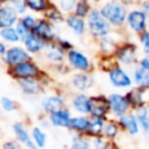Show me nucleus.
I'll list each match as a JSON object with an SVG mask.
<instances>
[{
	"label": "nucleus",
	"mask_w": 149,
	"mask_h": 149,
	"mask_svg": "<svg viewBox=\"0 0 149 149\" xmlns=\"http://www.w3.org/2000/svg\"><path fill=\"white\" fill-rule=\"evenodd\" d=\"M100 13L109 23L115 24V26H121L126 20L125 7L121 3L115 2V1H111L104 5Z\"/></svg>",
	"instance_id": "obj_1"
},
{
	"label": "nucleus",
	"mask_w": 149,
	"mask_h": 149,
	"mask_svg": "<svg viewBox=\"0 0 149 149\" xmlns=\"http://www.w3.org/2000/svg\"><path fill=\"white\" fill-rule=\"evenodd\" d=\"M88 28L92 35L104 37L109 31V22L98 10H92L88 16Z\"/></svg>",
	"instance_id": "obj_2"
},
{
	"label": "nucleus",
	"mask_w": 149,
	"mask_h": 149,
	"mask_svg": "<svg viewBox=\"0 0 149 149\" xmlns=\"http://www.w3.org/2000/svg\"><path fill=\"white\" fill-rule=\"evenodd\" d=\"M111 113L114 115L115 119H119L120 116L129 113L130 109V102L126 95L119 94V93H112L108 95Z\"/></svg>",
	"instance_id": "obj_3"
},
{
	"label": "nucleus",
	"mask_w": 149,
	"mask_h": 149,
	"mask_svg": "<svg viewBox=\"0 0 149 149\" xmlns=\"http://www.w3.org/2000/svg\"><path fill=\"white\" fill-rule=\"evenodd\" d=\"M15 140L23 147H26L27 149H38L31 137V133L27 129V127L22 123V122H14L12 126Z\"/></svg>",
	"instance_id": "obj_4"
},
{
	"label": "nucleus",
	"mask_w": 149,
	"mask_h": 149,
	"mask_svg": "<svg viewBox=\"0 0 149 149\" xmlns=\"http://www.w3.org/2000/svg\"><path fill=\"white\" fill-rule=\"evenodd\" d=\"M109 112H111V107H109L108 98L102 95L91 97V113H90L91 116L107 120V115Z\"/></svg>",
	"instance_id": "obj_5"
},
{
	"label": "nucleus",
	"mask_w": 149,
	"mask_h": 149,
	"mask_svg": "<svg viewBox=\"0 0 149 149\" xmlns=\"http://www.w3.org/2000/svg\"><path fill=\"white\" fill-rule=\"evenodd\" d=\"M72 118L73 116L71 115V112L64 107V108L58 109L54 113H50L48 116V120H49L50 125L56 127V128L70 129V123H71Z\"/></svg>",
	"instance_id": "obj_6"
},
{
	"label": "nucleus",
	"mask_w": 149,
	"mask_h": 149,
	"mask_svg": "<svg viewBox=\"0 0 149 149\" xmlns=\"http://www.w3.org/2000/svg\"><path fill=\"white\" fill-rule=\"evenodd\" d=\"M121 129L125 130L126 133H128L130 136H136L139 135L141 128H140V125H139V121H137V118L134 113H127L122 116H120L119 119H115Z\"/></svg>",
	"instance_id": "obj_7"
},
{
	"label": "nucleus",
	"mask_w": 149,
	"mask_h": 149,
	"mask_svg": "<svg viewBox=\"0 0 149 149\" xmlns=\"http://www.w3.org/2000/svg\"><path fill=\"white\" fill-rule=\"evenodd\" d=\"M64 104H65V100L62 95L59 94H52V95H45L42 101H41V106H42V109L47 113H54L58 109H62L64 108Z\"/></svg>",
	"instance_id": "obj_8"
},
{
	"label": "nucleus",
	"mask_w": 149,
	"mask_h": 149,
	"mask_svg": "<svg viewBox=\"0 0 149 149\" xmlns=\"http://www.w3.org/2000/svg\"><path fill=\"white\" fill-rule=\"evenodd\" d=\"M5 57V61L9 64V65H19L21 63H24V62H28L29 59V55L27 51H24L22 48H19V47H15V48H10L6 51V54L3 55Z\"/></svg>",
	"instance_id": "obj_9"
},
{
	"label": "nucleus",
	"mask_w": 149,
	"mask_h": 149,
	"mask_svg": "<svg viewBox=\"0 0 149 149\" xmlns=\"http://www.w3.org/2000/svg\"><path fill=\"white\" fill-rule=\"evenodd\" d=\"M14 76L19 79H27V78H36L38 74V68L30 62H24L19 65H15L13 69Z\"/></svg>",
	"instance_id": "obj_10"
},
{
	"label": "nucleus",
	"mask_w": 149,
	"mask_h": 149,
	"mask_svg": "<svg viewBox=\"0 0 149 149\" xmlns=\"http://www.w3.org/2000/svg\"><path fill=\"white\" fill-rule=\"evenodd\" d=\"M109 81L113 86L119 88H126L132 85L130 77L120 68H114L109 71Z\"/></svg>",
	"instance_id": "obj_11"
},
{
	"label": "nucleus",
	"mask_w": 149,
	"mask_h": 149,
	"mask_svg": "<svg viewBox=\"0 0 149 149\" xmlns=\"http://www.w3.org/2000/svg\"><path fill=\"white\" fill-rule=\"evenodd\" d=\"M71 105L79 115H90L91 113V97H87L84 93L76 94L72 98Z\"/></svg>",
	"instance_id": "obj_12"
},
{
	"label": "nucleus",
	"mask_w": 149,
	"mask_h": 149,
	"mask_svg": "<svg viewBox=\"0 0 149 149\" xmlns=\"http://www.w3.org/2000/svg\"><path fill=\"white\" fill-rule=\"evenodd\" d=\"M127 21L129 27L136 33H142L146 28V14L142 10H132L127 16Z\"/></svg>",
	"instance_id": "obj_13"
},
{
	"label": "nucleus",
	"mask_w": 149,
	"mask_h": 149,
	"mask_svg": "<svg viewBox=\"0 0 149 149\" xmlns=\"http://www.w3.org/2000/svg\"><path fill=\"white\" fill-rule=\"evenodd\" d=\"M91 118L87 115H77L73 116L70 123V130L73 132V134H83L86 135L87 130L90 128Z\"/></svg>",
	"instance_id": "obj_14"
},
{
	"label": "nucleus",
	"mask_w": 149,
	"mask_h": 149,
	"mask_svg": "<svg viewBox=\"0 0 149 149\" xmlns=\"http://www.w3.org/2000/svg\"><path fill=\"white\" fill-rule=\"evenodd\" d=\"M19 85L22 92L27 95H36L42 91V85L36 78L19 79Z\"/></svg>",
	"instance_id": "obj_15"
},
{
	"label": "nucleus",
	"mask_w": 149,
	"mask_h": 149,
	"mask_svg": "<svg viewBox=\"0 0 149 149\" xmlns=\"http://www.w3.org/2000/svg\"><path fill=\"white\" fill-rule=\"evenodd\" d=\"M68 58H69V62L71 63V65L78 70L86 71L90 68V62L86 58V56H84L81 52H79L77 50H70L68 54Z\"/></svg>",
	"instance_id": "obj_16"
},
{
	"label": "nucleus",
	"mask_w": 149,
	"mask_h": 149,
	"mask_svg": "<svg viewBox=\"0 0 149 149\" xmlns=\"http://www.w3.org/2000/svg\"><path fill=\"white\" fill-rule=\"evenodd\" d=\"M106 121H107L106 119L91 116V123H90V128L87 130L86 136L90 137L91 140L104 136V129H105Z\"/></svg>",
	"instance_id": "obj_17"
},
{
	"label": "nucleus",
	"mask_w": 149,
	"mask_h": 149,
	"mask_svg": "<svg viewBox=\"0 0 149 149\" xmlns=\"http://www.w3.org/2000/svg\"><path fill=\"white\" fill-rule=\"evenodd\" d=\"M33 33L38 36L40 38H42L44 42L45 41H52L55 38V34H54V29L51 27V24L49 22H47L45 20H41L37 22L36 28L33 30Z\"/></svg>",
	"instance_id": "obj_18"
},
{
	"label": "nucleus",
	"mask_w": 149,
	"mask_h": 149,
	"mask_svg": "<svg viewBox=\"0 0 149 149\" xmlns=\"http://www.w3.org/2000/svg\"><path fill=\"white\" fill-rule=\"evenodd\" d=\"M134 114L137 118L141 132L144 134V136H147L149 139V109H148V107L143 106V107L135 108Z\"/></svg>",
	"instance_id": "obj_19"
},
{
	"label": "nucleus",
	"mask_w": 149,
	"mask_h": 149,
	"mask_svg": "<svg viewBox=\"0 0 149 149\" xmlns=\"http://www.w3.org/2000/svg\"><path fill=\"white\" fill-rule=\"evenodd\" d=\"M116 57L123 64H132L136 59V50L134 45H130V44L123 45L118 50Z\"/></svg>",
	"instance_id": "obj_20"
},
{
	"label": "nucleus",
	"mask_w": 149,
	"mask_h": 149,
	"mask_svg": "<svg viewBox=\"0 0 149 149\" xmlns=\"http://www.w3.org/2000/svg\"><path fill=\"white\" fill-rule=\"evenodd\" d=\"M144 91L146 88H141V87H136V88H133L130 90L126 97L128 98L129 102H130V106L135 109V108H139V107H143L146 106V100H144Z\"/></svg>",
	"instance_id": "obj_21"
},
{
	"label": "nucleus",
	"mask_w": 149,
	"mask_h": 149,
	"mask_svg": "<svg viewBox=\"0 0 149 149\" xmlns=\"http://www.w3.org/2000/svg\"><path fill=\"white\" fill-rule=\"evenodd\" d=\"M121 127L119 125V122L114 119H107L106 125H105V129H104V137H106L108 141L114 142L121 132Z\"/></svg>",
	"instance_id": "obj_22"
},
{
	"label": "nucleus",
	"mask_w": 149,
	"mask_h": 149,
	"mask_svg": "<svg viewBox=\"0 0 149 149\" xmlns=\"http://www.w3.org/2000/svg\"><path fill=\"white\" fill-rule=\"evenodd\" d=\"M16 21V12L13 7H1L0 9V27L1 28H9Z\"/></svg>",
	"instance_id": "obj_23"
},
{
	"label": "nucleus",
	"mask_w": 149,
	"mask_h": 149,
	"mask_svg": "<svg viewBox=\"0 0 149 149\" xmlns=\"http://www.w3.org/2000/svg\"><path fill=\"white\" fill-rule=\"evenodd\" d=\"M23 41H24V45H26L27 50L30 52H37L41 49H43L45 45V42L42 38H40L38 36H36L34 33H29L23 38Z\"/></svg>",
	"instance_id": "obj_24"
},
{
	"label": "nucleus",
	"mask_w": 149,
	"mask_h": 149,
	"mask_svg": "<svg viewBox=\"0 0 149 149\" xmlns=\"http://www.w3.org/2000/svg\"><path fill=\"white\" fill-rule=\"evenodd\" d=\"M69 147L71 149H91L92 140L83 134H73L71 136Z\"/></svg>",
	"instance_id": "obj_25"
},
{
	"label": "nucleus",
	"mask_w": 149,
	"mask_h": 149,
	"mask_svg": "<svg viewBox=\"0 0 149 149\" xmlns=\"http://www.w3.org/2000/svg\"><path fill=\"white\" fill-rule=\"evenodd\" d=\"M72 85L79 91H86L93 85V78L86 73H78L72 78Z\"/></svg>",
	"instance_id": "obj_26"
},
{
	"label": "nucleus",
	"mask_w": 149,
	"mask_h": 149,
	"mask_svg": "<svg viewBox=\"0 0 149 149\" xmlns=\"http://www.w3.org/2000/svg\"><path fill=\"white\" fill-rule=\"evenodd\" d=\"M30 133H31V137H33V141H34L35 146L38 149H43L45 147V144H47V141H48L45 132L40 126H34L31 128Z\"/></svg>",
	"instance_id": "obj_27"
},
{
	"label": "nucleus",
	"mask_w": 149,
	"mask_h": 149,
	"mask_svg": "<svg viewBox=\"0 0 149 149\" xmlns=\"http://www.w3.org/2000/svg\"><path fill=\"white\" fill-rule=\"evenodd\" d=\"M134 81L141 88L149 87V71L144 70L143 68H137L134 71Z\"/></svg>",
	"instance_id": "obj_28"
},
{
	"label": "nucleus",
	"mask_w": 149,
	"mask_h": 149,
	"mask_svg": "<svg viewBox=\"0 0 149 149\" xmlns=\"http://www.w3.org/2000/svg\"><path fill=\"white\" fill-rule=\"evenodd\" d=\"M45 56L52 62H59L64 57L63 48L57 44H50L45 47Z\"/></svg>",
	"instance_id": "obj_29"
},
{
	"label": "nucleus",
	"mask_w": 149,
	"mask_h": 149,
	"mask_svg": "<svg viewBox=\"0 0 149 149\" xmlns=\"http://www.w3.org/2000/svg\"><path fill=\"white\" fill-rule=\"evenodd\" d=\"M68 26L76 33V34H83L85 31V22L79 16H69L66 19Z\"/></svg>",
	"instance_id": "obj_30"
},
{
	"label": "nucleus",
	"mask_w": 149,
	"mask_h": 149,
	"mask_svg": "<svg viewBox=\"0 0 149 149\" xmlns=\"http://www.w3.org/2000/svg\"><path fill=\"white\" fill-rule=\"evenodd\" d=\"M0 35H1L2 40L7 41V42H17L20 40L19 33L10 27L9 28H2L0 31Z\"/></svg>",
	"instance_id": "obj_31"
},
{
	"label": "nucleus",
	"mask_w": 149,
	"mask_h": 149,
	"mask_svg": "<svg viewBox=\"0 0 149 149\" xmlns=\"http://www.w3.org/2000/svg\"><path fill=\"white\" fill-rule=\"evenodd\" d=\"M113 143L114 142L108 141L104 136H100V137H97V139H93L92 140V147H93V149H109L113 146Z\"/></svg>",
	"instance_id": "obj_32"
},
{
	"label": "nucleus",
	"mask_w": 149,
	"mask_h": 149,
	"mask_svg": "<svg viewBox=\"0 0 149 149\" xmlns=\"http://www.w3.org/2000/svg\"><path fill=\"white\" fill-rule=\"evenodd\" d=\"M27 6L35 10V12H41L47 8V1L45 0H26Z\"/></svg>",
	"instance_id": "obj_33"
},
{
	"label": "nucleus",
	"mask_w": 149,
	"mask_h": 149,
	"mask_svg": "<svg viewBox=\"0 0 149 149\" xmlns=\"http://www.w3.org/2000/svg\"><path fill=\"white\" fill-rule=\"evenodd\" d=\"M88 9H90V3L87 0H80L77 6H76V14L77 16L81 17V16H85L87 15L88 13Z\"/></svg>",
	"instance_id": "obj_34"
},
{
	"label": "nucleus",
	"mask_w": 149,
	"mask_h": 149,
	"mask_svg": "<svg viewBox=\"0 0 149 149\" xmlns=\"http://www.w3.org/2000/svg\"><path fill=\"white\" fill-rule=\"evenodd\" d=\"M1 107H2V109H3L5 112L10 113V112H14V111L16 109V104H15V101L12 100L10 98H8V97H2V98H1Z\"/></svg>",
	"instance_id": "obj_35"
},
{
	"label": "nucleus",
	"mask_w": 149,
	"mask_h": 149,
	"mask_svg": "<svg viewBox=\"0 0 149 149\" xmlns=\"http://www.w3.org/2000/svg\"><path fill=\"white\" fill-rule=\"evenodd\" d=\"M22 24L28 29V30H34L35 28H36V26H37V22H36V20L33 17V16H30V15H27V16H24L23 19H22Z\"/></svg>",
	"instance_id": "obj_36"
},
{
	"label": "nucleus",
	"mask_w": 149,
	"mask_h": 149,
	"mask_svg": "<svg viewBox=\"0 0 149 149\" xmlns=\"http://www.w3.org/2000/svg\"><path fill=\"white\" fill-rule=\"evenodd\" d=\"M10 2L13 6V9H15V12H17V13L26 12V7H27L26 0H10Z\"/></svg>",
	"instance_id": "obj_37"
},
{
	"label": "nucleus",
	"mask_w": 149,
	"mask_h": 149,
	"mask_svg": "<svg viewBox=\"0 0 149 149\" xmlns=\"http://www.w3.org/2000/svg\"><path fill=\"white\" fill-rule=\"evenodd\" d=\"M77 0H59V3H61V7L64 12H71L76 5Z\"/></svg>",
	"instance_id": "obj_38"
},
{
	"label": "nucleus",
	"mask_w": 149,
	"mask_h": 149,
	"mask_svg": "<svg viewBox=\"0 0 149 149\" xmlns=\"http://www.w3.org/2000/svg\"><path fill=\"white\" fill-rule=\"evenodd\" d=\"M47 15H48V17H49L52 22H55V23H58V22L62 21V14H61L57 9H55V8L50 9Z\"/></svg>",
	"instance_id": "obj_39"
},
{
	"label": "nucleus",
	"mask_w": 149,
	"mask_h": 149,
	"mask_svg": "<svg viewBox=\"0 0 149 149\" xmlns=\"http://www.w3.org/2000/svg\"><path fill=\"white\" fill-rule=\"evenodd\" d=\"M2 149H20V143L16 140H7L2 143Z\"/></svg>",
	"instance_id": "obj_40"
},
{
	"label": "nucleus",
	"mask_w": 149,
	"mask_h": 149,
	"mask_svg": "<svg viewBox=\"0 0 149 149\" xmlns=\"http://www.w3.org/2000/svg\"><path fill=\"white\" fill-rule=\"evenodd\" d=\"M141 41L143 43V48H144V51L147 54H149V31L144 33L141 37Z\"/></svg>",
	"instance_id": "obj_41"
},
{
	"label": "nucleus",
	"mask_w": 149,
	"mask_h": 149,
	"mask_svg": "<svg viewBox=\"0 0 149 149\" xmlns=\"http://www.w3.org/2000/svg\"><path fill=\"white\" fill-rule=\"evenodd\" d=\"M140 64H141V68H143L144 70L149 71V56H147V57H144L143 59H141Z\"/></svg>",
	"instance_id": "obj_42"
},
{
	"label": "nucleus",
	"mask_w": 149,
	"mask_h": 149,
	"mask_svg": "<svg viewBox=\"0 0 149 149\" xmlns=\"http://www.w3.org/2000/svg\"><path fill=\"white\" fill-rule=\"evenodd\" d=\"M142 12L146 14V13H149V0H147V1H144L143 2V5H142Z\"/></svg>",
	"instance_id": "obj_43"
},
{
	"label": "nucleus",
	"mask_w": 149,
	"mask_h": 149,
	"mask_svg": "<svg viewBox=\"0 0 149 149\" xmlns=\"http://www.w3.org/2000/svg\"><path fill=\"white\" fill-rule=\"evenodd\" d=\"M59 43H61V47L63 48V49H68V48H70L71 47V44L69 43V42H64V41H59Z\"/></svg>",
	"instance_id": "obj_44"
},
{
	"label": "nucleus",
	"mask_w": 149,
	"mask_h": 149,
	"mask_svg": "<svg viewBox=\"0 0 149 149\" xmlns=\"http://www.w3.org/2000/svg\"><path fill=\"white\" fill-rule=\"evenodd\" d=\"M0 51H1V54H2V55H5V54H6V51H5V45H3V43H0Z\"/></svg>",
	"instance_id": "obj_45"
},
{
	"label": "nucleus",
	"mask_w": 149,
	"mask_h": 149,
	"mask_svg": "<svg viewBox=\"0 0 149 149\" xmlns=\"http://www.w3.org/2000/svg\"><path fill=\"white\" fill-rule=\"evenodd\" d=\"M109 149H119V148H118L116 146H114V143H113V146H112V147H111Z\"/></svg>",
	"instance_id": "obj_46"
},
{
	"label": "nucleus",
	"mask_w": 149,
	"mask_h": 149,
	"mask_svg": "<svg viewBox=\"0 0 149 149\" xmlns=\"http://www.w3.org/2000/svg\"><path fill=\"white\" fill-rule=\"evenodd\" d=\"M63 149H71L70 147H65V148H63Z\"/></svg>",
	"instance_id": "obj_47"
}]
</instances>
